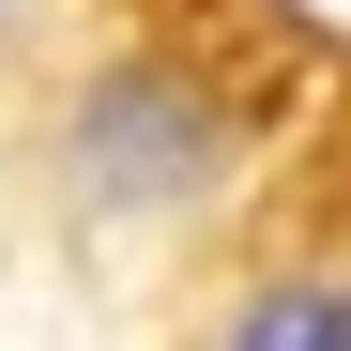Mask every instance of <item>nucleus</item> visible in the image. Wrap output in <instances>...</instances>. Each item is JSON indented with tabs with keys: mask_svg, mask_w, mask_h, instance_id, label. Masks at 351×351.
Masks as SVG:
<instances>
[{
	"mask_svg": "<svg viewBox=\"0 0 351 351\" xmlns=\"http://www.w3.org/2000/svg\"><path fill=\"white\" fill-rule=\"evenodd\" d=\"M214 168H229V123L184 77L123 62L77 92V199L92 214H184V199H214Z\"/></svg>",
	"mask_w": 351,
	"mask_h": 351,
	"instance_id": "nucleus-1",
	"label": "nucleus"
},
{
	"mask_svg": "<svg viewBox=\"0 0 351 351\" xmlns=\"http://www.w3.org/2000/svg\"><path fill=\"white\" fill-rule=\"evenodd\" d=\"M229 351H351V290H260L229 321Z\"/></svg>",
	"mask_w": 351,
	"mask_h": 351,
	"instance_id": "nucleus-2",
	"label": "nucleus"
}]
</instances>
